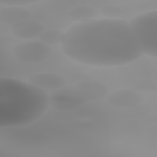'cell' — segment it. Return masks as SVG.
I'll return each instance as SVG.
<instances>
[{"mask_svg":"<svg viewBox=\"0 0 157 157\" xmlns=\"http://www.w3.org/2000/svg\"><path fill=\"white\" fill-rule=\"evenodd\" d=\"M61 47L71 59L96 67L125 65L144 55L129 22L118 18L77 23L64 33Z\"/></svg>","mask_w":157,"mask_h":157,"instance_id":"obj_1","label":"cell"},{"mask_svg":"<svg viewBox=\"0 0 157 157\" xmlns=\"http://www.w3.org/2000/svg\"><path fill=\"white\" fill-rule=\"evenodd\" d=\"M50 105L49 94L28 82L0 78V128H17L40 118Z\"/></svg>","mask_w":157,"mask_h":157,"instance_id":"obj_2","label":"cell"},{"mask_svg":"<svg viewBox=\"0 0 157 157\" xmlns=\"http://www.w3.org/2000/svg\"><path fill=\"white\" fill-rule=\"evenodd\" d=\"M129 24L143 54L157 56V11L150 10L132 18Z\"/></svg>","mask_w":157,"mask_h":157,"instance_id":"obj_3","label":"cell"},{"mask_svg":"<svg viewBox=\"0 0 157 157\" xmlns=\"http://www.w3.org/2000/svg\"><path fill=\"white\" fill-rule=\"evenodd\" d=\"M14 57L25 63H38L47 59L52 55V49L42 42L28 40L15 45L12 50Z\"/></svg>","mask_w":157,"mask_h":157,"instance_id":"obj_4","label":"cell"},{"mask_svg":"<svg viewBox=\"0 0 157 157\" xmlns=\"http://www.w3.org/2000/svg\"><path fill=\"white\" fill-rule=\"evenodd\" d=\"M88 101L75 87H63L51 92L49 103L53 108L62 111L76 109Z\"/></svg>","mask_w":157,"mask_h":157,"instance_id":"obj_5","label":"cell"},{"mask_svg":"<svg viewBox=\"0 0 157 157\" xmlns=\"http://www.w3.org/2000/svg\"><path fill=\"white\" fill-rule=\"evenodd\" d=\"M107 98L111 105L122 109L136 107L141 105L145 100L142 93L129 88L116 90L109 93Z\"/></svg>","mask_w":157,"mask_h":157,"instance_id":"obj_6","label":"cell"},{"mask_svg":"<svg viewBox=\"0 0 157 157\" xmlns=\"http://www.w3.org/2000/svg\"><path fill=\"white\" fill-rule=\"evenodd\" d=\"M28 82L44 91H54L65 86L67 80L62 75L53 72H39L31 75Z\"/></svg>","mask_w":157,"mask_h":157,"instance_id":"obj_7","label":"cell"},{"mask_svg":"<svg viewBox=\"0 0 157 157\" xmlns=\"http://www.w3.org/2000/svg\"><path fill=\"white\" fill-rule=\"evenodd\" d=\"M44 31V25L40 21L31 18L9 27V31L12 35L25 39L39 37Z\"/></svg>","mask_w":157,"mask_h":157,"instance_id":"obj_8","label":"cell"},{"mask_svg":"<svg viewBox=\"0 0 157 157\" xmlns=\"http://www.w3.org/2000/svg\"><path fill=\"white\" fill-rule=\"evenodd\" d=\"M74 86L88 102L102 99L109 94L108 87L104 83L98 81H82Z\"/></svg>","mask_w":157,"mask_h":157,"instance_id":"obj_9","label":"cell"},{"mask_svg":"<svg viewBox=\"0 0 157 157\" xmlns=\"http://www.w3.org/2000/svg\"><path fill=\"white\" fill-rule=\"evenodd\" d=\"M31 18V12L23 7L6 6L0 10L1 22L10 26Z\"/></svg>","mask_w":157,"mask_h":157,"instance_id":"obj_10","label":"cell"},{"mask_svg":"<svg viewBox=\"0 0 157 157\" xmlns=\"http://www.w3.org/2000/svg\"><path fill=\"white\" fill-rule=\"evenodd\" d=\"M68 15L71 20L79 23L95 19L98 15V12L90 6L81 5L71 9Z\"/></svg>","mask_w":157,"mask_h":157,"instance_id":"obj_11","label":"cell"},{"mask_svg":"<svg viewBox=\"0 0 157 157\" xmlns=\"http://www.w3.org/2000/svg\"><path fill=\"white\" fill-rule=\"evenodd\" d=\"M64 36V33L56 29H44L39 36V40L48 45L61 44Z\"/></svg>","mask_w":157,"mask_h":157,"instance_id":"obj_12","label":"cell"},{"mask_svg":"<svg viewBox=\"0 0 157 157\" xmlns=\"http://www.w3.org/2000/svg\"><path fill=\"white\" fill-rule=\"evenodd\" d=\"M101 12L107 18H117L123 13L122 9L115 5L105 6L101 9Z\"/></svg>","mask_w":157,"mask_h":157,"instance_id":"obj_13","label":"cell"},{"mask_svg":"<svg viewBox=\"0 0 157 157\" xmlns=\"http://www.w3.org/2000/svg\"><path fill=\"white\" fill-rule=\"evenodd\" d=\"M36 1L32 0H0V3L6 6L22 7L25 5L31 4L36 2Z\"/></svg>","mask_w":157,"mask_h":157,"instance_id":"obj_14","label":"cell"}]
</instances>
